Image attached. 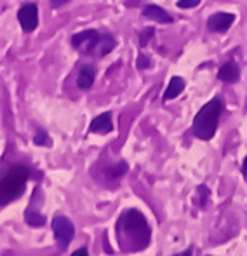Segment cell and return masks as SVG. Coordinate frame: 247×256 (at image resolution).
<instances>
[{
  "instance_id": "cell-1",
  "label": "cell",
  "mask_w": 247,
  "mask_h": 256,
  "mask_svg": "<svg viewBox=\"0 0 247 256\" xmlns=\"http://www.w3.org/2000/svg\"><path fill=\"white\" fill-rule=\"evenodd\" d=\"M119 228H124V232L127 234L129 240L132 242V251H141L148 248L150 239H152V228H150L143 212H139L138 209H127L120 214Z\"/></svg>"
},
{
  "instance_id": "cell-2",
  "label": "cell",
  "mask_w": 247,
  "mask_h": 256,
  "mask_svg": "<svg viewBox=\"0 0 247 256\" xmlns=\"http://www.w3.org/2000/svg\"><path fill=\"white\" fill-rule=\"evenodd\" d=\"M223 108L225 103L223 98H220V96H216L209 103L204 104L199 110V114L195 115V118H193V124H192L193 134L199 140H204V142L213 140V136L216 134L218 122H220Z\"/></svg>"
},
{
  "instance_id": "cell-3",
  "label": "cell",
  "mask_w": 247,
  "mask_h": 256,
  "mask_svg": "<svg viewBox=\"0 0 247 256\" xmlns=\"http://www.w3.org/2000/svg\"><path fill=\"white\" fill-rule=\"evenodd\" d=\"M30 171L24 166H9L7 169L0 168V208L16 200L24 192Z\"/></svg>"
},
{
  "instance_id": "cell-4",
  "label": "cell",
  "mask_w": 247,
  "mask_h": 256,
  "mask_svg": "<svg viewBox=\"0 0 247 256\" xmlns=\"http://www.w3.org/2000/svg\"><path fill=\"white\" fill-rule=\"evenodd\" d=\"M52 234L54 239L58 240L59 250L64 251L75 237V226L66 216H54L52 220Z\"/></svg>"
},
{
  "instance_id": "cell-5",
  "label": "cell",
  "mask_w": 247,
  "mask_h": 256,
  "mask_svg": "<svg viewBox=\"0 0 247 256\" xmlns=\"http://www.w3.org/2000/svg\"><path fill=\"white\" fill-rule=\"evenodd\" d=\"M101 34L98 30H84L71 37V46L84 54H96Z\"/></svg>"
},
{
  "instance_id": "cell-6",
  "label": "cell",
  "mask_w": 247,
  "mask_h": 256,
  "mask_svg": "<svg viewBox=\"0 0 247 256\" xmlns=\"http://www.w3.org/2000/svg\"><path fill=\"white\" fill-rule=\"evenodd\" d=\"M17 20L19 24L26 34H31L33 30H37L38 24V7L37 4H24L19 10H17Z\"/></svg>"
},
{
  "instance_id": "cell-7",
  "label": "cell",
  "mask_w": 247,
  "mask_h": 256,
  "mask_svg": "<svg viewBox=\"0 0 247 256\" xmlns=\"http://www.w3.org/2000/svg\"><path fill=\"white\" fill-rule=\"evenodd\" d=\"M235 21V14L232 12H214L213 16H209L207 20V28L214 34H223L228 28L234 24Z\"/></svg>"
},
{
  "instance_id": "cell-8",
  "label": "cell",
  "mask_w": 247,
  "mask_h": 256,
  "mask_svg": "<svg viewBox=\"0 0 247 256\" xmlns=\"http://www.w3.org/2000/svg\"><path fill=\"white\" fill-rule=\"evenodd\" d=\"M112 129H113V122L110 112H105V114L92 118L91 126H89V131L92 134H108V132H112Z\"/></svg>"
},
{
  "instance_id": "cell-9",
  "label": "cell",
  "mask_w": 247,
  "mask_h": 256,
  "mask_svg": "<svg viewBox=\"0 0 247 256\" xmlns=\"http://www.w3.org/2000/svg\"><path fill=\"white\" fill-rule=\"evenodd\" d=\"M143 16H145L146 20H152V21H155V23H162V24H169V23H173V20H174L167 10H164L162 7H159V6H146L145 9H143Z\"/></svg>"
},
{
  "instance_id": "cell-10",
  "label": "cell",
  "mask_w": 247,
  "mask_h": 256,
  "mask_svg": "<svg viewBox=\"0 0 247 256\" xmlns=\"http://www.w3.org/2000/svg\"><path fill=\"white\" fill-rule=\"evenodd\" d=\"M94 77H96V70L92 64H84L78 72L77 77V86L80 91H89L94 84Z\"/></svg>"
},
{
  "instance_id": "cell-11",
  "label": "cell",
  "mask_w": 247,
  "mask_h": 256,
  "mask_svg": "<svg viewBox=\"0 0 247 256\" xmlns=\"http://www.w3.org/2000/svg\"><path fill=\"white\" fill-rule=\"evenodd\" d=\"M218 78L223 82H237L241 78V70H239L237 63H234V61L225 63L218 72Z\"/></svg>"
},
{
  "instance_id": "cell-12",
  "label": "cell",
  "mask_w": 247,
  "mask_h": 256,
  "mask_svg": "<svg viewBox=\"0 0 247 256\" xmlns=\"http://www.w3.org/2000/svg\"><path fill=\"white\" fill-rule=\"evenodd\" d=\"M185 88H186L185 78L173 77V78H171V82H169V86H167L166 92H164V102H169V100L178 98V96H180L181 92L185 91Z\"/></svg>"
},
{
  "instance_id": "cell-13",
  "label": "cell",
  "mask_w": 247,
  "mask_h": 256,
  "mask_svg": "<svg viewBox=\"0 0 247 256\" xmlns=\"http://www.w3.org/2000/svg\"><path fill=\"white\" fill-rule=\"evenodd\" d=\"M24 222H26V225H30L31 228H42V226L45 225V216L42 214V212L35 211L33 208H28L26 211H24Z\"/></svg>"
},
{
  "instance_id": "cell-14",
  "label": "cell",
  "mask_w": 247,
  "mask_h": 256,
  "mask_svg": "<svg viewBox=\"0 0 247 256\" xmlns=\"http://www.w3.org/2000/svg\"><path fill=\"white\" fill-rule=\"evenodd\" d=\"M117 42L115 38L112 37L110 34H101V38H99V44H98V51H96V54L98 56H106V54H110L115 49Z\"/></svg>"
},
{
  "instance_id": "cell-15",
  "label": "cell",
  "mask_w": 247,
  "mask_h": 256,
  "mask_svg": "<svg viewBox=\"0 0 247 256\" xmlns=\"http://www.w3.org/2000/svg\"><path fill=\"white\" fill-rule=\"evenodd\" d=\"M127 169H129L127 162L120 160L119 164H115L113 168H110L108 171H106V178H108V180H117V178H120V176H124L125 172H127Z\"/></svg>"
},
{
  "instance_id": "cell-16",
  "label": "cell",
  "mask_w": 247,
  "mask_h": 256,
  "mask_svg": "<svg viewBox=\"0 0 247 256\" xmlns=\"http://www.w3.org/2000/svg\"><path fill=\"white\" fill-rule=\"evenodd\" d=\"M33 143L37 146H51V138H49L47 131L44 128H38L33 136Z\"/></svg>"
},
{
  "instance_id": "cell-17",
  "label": "cell",
  "mask_w": 247,
  "mask_h": 256,
  "mask_svg": "<svg viewBox=\"0 0 247 256\" xmlns=\"http://www.w3.org/2000/svg\"><path fill=\"white\" fill-rule=\"evenodd\" d=\"M153 35H155V30H153V28H145V30L139 34V46H141V48H146L148 42L153 38Z\"/></svg>"
},
{
  "instance_id": "cell-18",
  "label": "cell",
  "mask_w": 247,
  "mask_h": 256,
  "mask_svg": "<svg viewBox=\"0 0 247 256\" xmlns=\"http://www.w3.org/2000/svg\"><path fill=\"white\" fill-rule=\"evenodd\" d=\"M199 197H200V202L199 206L200 208H206V204H207V200H209V196H211V192H209V188H207L206 185H199Z\"/></svg>"
},
{
  "instance_id": "cell-19",
  "label": "cell",
  "mask_w": 247,
  "mask_h": 256,
  "mask_svg": "<svg viewBox=\"0 0 247 256\" xmlns=\"http://www.w3.org/2000/svg\"><path fill=\"white\" fill-rule=\"evenodd\" d=\"M152 66V61L150 58H146L145 54H138V60H136V68L138 70H146V68Z\"/></svg>"
},
{
  "instance_id": "cell-20",
  "label": "cell",
  "mask_w": 247,
  "mask_h": 256,
  "mask_svg": "<svg viewBox=\"0 0 247 256\" xmlns=\"http://www.w3.org/2000/svg\"><path fill=\"white\" fill-rule=\"evenodd\" d=\"M199 4H200V0H180L178 7H180V9H192V7H197Z\"/></svg>"
},
{
  "instance_id": "cell-21",
  "label": "cell",
  "mask_w": 247,
  "mask_h": 256,
  "mask_svg": "<svg viewBox=\"0 0 247 256\" xmlns=\"http://www.w3.org/2000/svg\"><path fill=\"white\" fill-rule=\"evenodd\" d=\"M66 2H70V0H49V4H51L52 9H56V7H61Z\"/></svg>"
},
{
  "instance_id": "cell-22",
  "label": "cell",
  "mask_w": 247,
  "mask_h": 256,
  "mask_svg": "<svg viewBox=\"0 0 247 256\" xmlns=\"http://www.w3.org/2000/svg\"><path fill=\"white\" fill-rule=\"evenodd\" d=\"M87 254H89L87 248H78L75 253H71V256H87Z\"/></svg>"
},
{
  "instance_id": "cell-23",
  "label": "cell",
  "mask_w": 247,
  "mask_h": 256,
  "mask_svg": "<svg viewBox=\"0 0 247 256\" xmlns=\"http://www.w3.org/2000/svg\"><path fill=\"white\" fill-rule=\"evenodd\" d=\"M242 172H244V176L247 178V157L244 158V164H242Z\"/></svg>"
},
{
  "instance_id": "cell-24",
  "label": "cell",
  "mask_w": 247,
  "mask_h": 256,
  "mask_svg": "<svg viewBox=\"0 0 247 256\" xmlns=\"http://www.w3.org/2000/svg\"><path fill=\"white\" fill-rule=\"evenodd\" d=\"M188 254H192V250L185 251V253H180V256H188Z\"/></svg>"
}]
</instances>
